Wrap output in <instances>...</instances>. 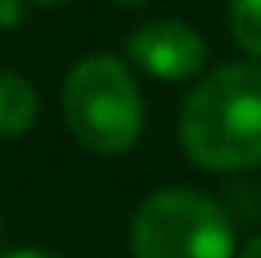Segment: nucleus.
Masks as SVG:
<instances>
[{"mask_svg":"<svg viewBox=\"0 0 261 258\" xmlns=\"http://www.w3.org/2000/svg\"><path fill=\"white\" fill-rule=\"evenodd\" d=\"M178 140L197 167L246 171L261 163V65H223L182 103Z\"/></svg>","mask_w":261,"mask_h":258,"instance_id":"obj_1","label":"nucleus"},{"mask_svg":"<svg viewBox=\"0 0 261 258\" xmlns=\"http://www.w3.org/2000/svg\"><path fill=\"white\" fill-rule=\"evenodd\" d=\"M65 122L84 148L98 156H121L140 140L144 99L137 76L114 53H91L65 76Z\"/></svg>","mask_w":261,"mask_h":258,"instance_id":"obj_2","label":"nucleus"},{"mask_svg":"<svg viewBox=\"0 0 261 258\" xmlns=\"http://www.w3.org/2000/svg\"><path fill=\"white\" fill-rule=\"evenodd\" d=\"M133 258H231L235 228L220 201L197 190H155L129 228Z\"/></svg>","mask_w":261,"mask_h":258,"instance_id":"obj_3","label":"nucleus"},{"mask_svg":"<svg viewBox=\"0 0 261 258\" xmlns=\"http://www.w3.org/2000/svg\"><path fill=\"white\" fill-rule=\"evenodd\" d=\"M125 50L133 65L155 80H190L204 68V57H208L204 38L182 19H151L137 27Z\"/></svg>","mask_w":261,"mask_h":258,"instance_id":"obj_4","label":"nucleus"},{"mask_svg":"<svg viewBox=\"0 0 261 258\" xmlns=\"http://www.w3.org/2000/svg\"><path fill=\"white\" fill-rule=\"evenodd\" d=\"M34 118H38V95H34L31 80L0 68V140L27 133Z\"/></svg>","mask_w":261,"mask_h":258,"instance_id":"obj_5","label":"nucleus"},{"mask_svg":"<svg viewBox=\"0 0 261 258\" xmlns=\"http://www.w3.org/2000/svg\"><path fill=\"white\" fill-rule=\"evenodd\" d=\"M231 34L246 53L261 57V0H231Z\"/></svg>","mask_w":261,"mask_h":258,"instance_id":"obj_6","label":"nucleus"},{"mask_svg":"<svg viewBox=\"0 0 261 258\" xmlns=\"http://www.w3.org/2000/svg\"><path fill=\"white\" fill-rule=\"evenodd\" d=\"M27 15L23 0H0V31H12V27H19Z\"/></svg>","mask_w":261,"mask_h":258,"instance_id":"obj_7","label":"nucleus"},{"mask_svg":"<svg viewBox=\"0 0 261 258\" xmlns=\"http://www.w3.org/2000/svg\"><path fill=\"white\" fill-rule=\"evenodd\" d=\"M239 258H261V236H254L246 247H242V254Z\"/></svg>","mask_w":261,"mask_h":258,"instance_id":"obj_8","label":"nucleus"},{"mask_svg":"<svg viewBox=\"0 0 261 258\" xmlns=\"http://www.w3.org/2000/svg\"><path fill=\"white\" fill-rule=\"evenodd\" d=\"M8 258H57V254H49V251H12Z\"/></svg>","mask_w":261,"mask_h":258,"instance_id":"obj_9","label":"nucleus"},{"mask_svg":"<svg viewBox=\"0 0 261 258\" xmlns=\"http://www.w3.org/2000/svg\"><path fill=\"white\" fill-rule=\"evenodd\" d=\"M114 4H121V8H140L144 0H114Z\"/></svg>","mask_w":261,"mask_h":258,"instance_id":"obj_10","label":"nucleus"},{"mask_svg":"<svg viewBox=\"0 0 261 258\" xmlns=\"http://www.w3.org/2000/svg\"><path fill=\"white\" fill-rule=\"evenodd\" d=\"M34 4H46L49 8V4H68V0H34Z\"/></svg>","mask_w":261,"mask_h":258,"instance_id":"obj_11","label":"nucleus"}]
</instances>
